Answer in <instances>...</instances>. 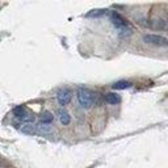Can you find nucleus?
I'll return each instance as SVG.
<instances>
[{"instance_id": "obj_10", "label": "nucleus", "mask_w": 168, "mask_h": 168, "mask_svg": "<svg viewBox=\"0 0 168 168\" xmlns=\"http://www.w3.org/2000/svg\"><path fill=\"white\" fill-rule=\"evenodd\" d=\"M28 113V112L25 110V108L22 107V105H20V107H16L15 109H13V114L17 117V118H21L22 116H25Z\"/></svg>"}, {"instance_id": "obj_2", "label": "nucleus", "mask_w": 168, "mask_h": 168, "mask_svg": "<svg viewBox=\"0 0 168 168\" xmlns=\"http://www.w3.org/2000/svg\"><path fill=\"white\" fill-rule=\"evenodd\" d=\"M76 97H78V101H79V104H80V107H82V108H84V109L91 108L92 101H93L92 92H89L88 89H79Z\"/></svg>"}, {"instance_id": "obj_6", "label": "nucleus", "mask_w": 168, "mask_h": 168, "mask_svg": "<svg viewBox=\"0 0 168 168\" xmlns=\"http://www.w3.org/2000/svg\"><path fill=\"white\" fill-rule=\"evenodd\" d=\"M105 101L108 104H112V105H116L121 101V97L117 95V93H108L107 97H105Z\"/></svg>"}, {"instance_id": "obj_5", "label": "nucleus", "mask_w": 168, "mask_h": 168, "mask_svg": "<svg viewBox=\"0 0 168 168\" xmlns=\"http://www.w3.org/2000/svg\"><path fill=\"white\" fill-rule=\"evenodd\" d=\"M20 130L25 134H36L38 132V126H36L34 123H24V125L20 127Z\"/></svg>"}, {"instance_id": "obj_4", "label": "nucleus", "mask_w": 168, "mask_h": 168, "mask_svg": "<svg viewBox=\"0 0 168 168\" xmlns=\"http://www.w3.org/2000/svg\"><path fill=\"white\" fill-rule=\"evenodd\" d=\"M57 100L62 107H63V105H67L71 101V92L68 89H60L57 95Z\"/></svg>"}, {"instance_id": "obj_3", "label": "nucleus", "mask_w": 168, "mask_h": 168, "mask_svg": "<svg viewBox=\"0 0 168 168\" xmlns=\"http://www.w3.org/2000/svg\"><path fill=\"white\" fill-rule=\"evenodd\" d=\"M143 41L146 43H150V45H155V46H168V40L161 36H158V34H147L143 37Z\"/></svg>"}, {"instance_id": "obj_1", "label": "nucleus", "mask_w": 168, "mask_h": 168, "mask_svg": "<svg viewBox=\"0 0 168 168\" xmlns=\"http://www.w3.org/2000/svg\"><path fill=\"white\" fill-rule=\"evenodd\" d=\"M112 21H113L114 26H116L118 30H120V34H122V36L127 34V36H129L130 33H132V30H130V28L127 26L125 18L121 17L120 15L117 13V12H113V13H112Z\"/></svg>"}, {"instance_id": "obj_13", "label": "nucleus", "mask_w": 168, "mask_h": 168, "mask_svg": "<svg viewBox=\"0 0 168 168\" xmlns=\"http://www.w3.org/2000/svg\"><path fill=\"white\" fill-rule=\"evenodd\" d=\"M105 9H96V11H93V12H89L87 16H89V17H97V16H101V15H104L105 13Z\"/></svg>"}, {"instance_id": "obj_9", "label": "nucleus", "mask_w": 168, "mask_h": 168, "mask_svg": "<svg viewBox=\"0 0 168 168\" xmlns=\"http://www.w3.org/2000/svg\"><path fill=\"white\" fill-rule=\"evenodd\" d=\"M130 85L132 84H130L129 82H126V80H121V82H117V83L113 84V88L114 89H126Z\"/></svg>"}, {"instance_id": "obj_11", "label": "nucleus", "mask_w": 168, "mask_h": 168, "mask_svg": "<svg viewBox=\"0 0 168 168\" xmlns=\"http://www.w3.org/2000/svg\"><path fill=\"white\" fill-rule=\"evenodd\" d=\"M34 116L32 114V113H26L25 116H22L21 118H18V120H20L21 122H24V123H32L33 121H34Z\"/></svg>"}, {"instance_id": "obj_12", "label": "nucleus", "mask_w": 168, "mask_h": 168, "mask_svg": "<svg viewBox=\"0 0 168 168\" xmlns=\"http://www.w3.org/2000/svg\"><path fill=\"white\" fill-rule=\"evenodd\" d=\"M38 132H41L42 134H49L51 133V126L46 125V123H42L41 126H38Z\"/></svg>"}, {"instance_id": "obj_7", "label": "nucleus", "mask_w": 168, "mask_h": 168, "mask_svg": "<svg viewBox=\"0 0 168 168\" xmlns=\"http://www.w3.org/2000/svg\"><path fill=\"white\" fill-rule=\"evenodd\" d=\"M58 114H59V120H60V122L63 123V125H68V123H70L71 117H70V114H68L65 109H60L58 112Z\"/></svg>"}, {"instance_id": "obj_8", "label": "nucleus", "mask_w": 168, "mask_h": 168, "mask_svg": "<svg viewBox=\"0 0 168 168\" xmlns=\"http://www.w3.org/2000/svg\"><path fill=\"white\" fill-rule=\"evenodd\" d=\"M53 120H54V116H53V113H50V112H43L42 116H41L42 123H46V125L53 122Z\"/></svg>"}]
</instances>
